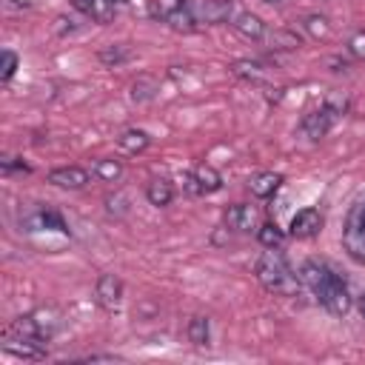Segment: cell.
Masks as SVG:
<instances>
[{
  "label": "cell",
  "mask_w": 365,
  "mask_h": 365,
  "mask_svg": "<svg viewBox=\"0 0 365 365\" xmlns=\"http://www.w3.org/2000/svg\"><path fill=\"white\" fill-rule=\"evenodd\" d=\"M194 177H197V182H200L202 194H214V191L222 188V174H220L214 165H208V163H200V165L194 168Z\"/></svg>",
  "instance_id": "44dd1931"
},
{
  "label": "cell",
  "mask_w": 365,
  "mask_h": 365,
  "mask_svg": "<svg viewBox=\"0 0 365 365\" xmlns=\"http://www.w3.org/2000/svg\"><path fill=\"white\" fill-rule=\"evenodd\" d=\"M231 74L245 80V83H254V86L265 83V66L257 63V60H234L231 63Z\"/></svg>",
  "instance_id": "2e32d148"
},
{
  "label": "cell",
  "mask_w": 365,
  "mask_h": 365,
  "mask_svg": "<svg viewBox=\"0 0 365 365\" xmlns=\"http://www.w3.org/2000/svg\"><path fill=\"white\" fill-rule=\"evenodd\" d=\"M80 29V23L74 20V17H66V14H60L57 20H54V31L60 34V37H66V34H74Z\"/></svg>",
  "instance_id": "1f68e13d"
},
{
  "label": "cell",
  "mask_w": 365,
  "mask_h": 365,
  "mask_svg": "<svg viewBox=\"0 0 365 365\" xmlns=\"http://www.w3.org/2000/svg\"><path fill=\"white\" fill-rule=\"evenodd\" d=\"M197 23H231L237 14L234 0H188Z\"/></svg>",
  "instance_id": "5b68a950"
},
{
  "label": "cell",
  "mask_w": 365,
  "mask_h": 365,
  "mask_svg": "<svg viewBox=\"0 0 365 365\" xmlns=\"http://www.w3.org/2000/svg\"><path fill=\"white\" fill-rule=\"evenodd\" d=\"M0 168H3V174H11V171H23V174H29V165H26V163H20L17 157H3Z\"/></svg>",
  "instance_id": "836d02e7"
},
{
  "label": "cell",
  "mask_w": 365,
  "mask_h": 365,
  "mask_svg": "<svg viewBox=\"0 0 365 365\" xmlns=\"http://www.w3.org/2000/svg\"><path fill=\"white\" fill-rule=\"evenodd\" d=\"M145 200L151 202V205H157V208H165L171 200H174V185L168 182V180H151L148 185H145Z\"/></svg>",
  "instance_id": "d6986e66"
},
{
  "label": "cell",
  "mask_w": 365,
  "mask_h": 365,
  "mask_svg": "<svg viewBox=\"0 0 365 365\" xmlns=\"http://www.w3.org/2000/svg\"><path fill=\"white\" fill-rule=\"evenodd\" d=\"M222 220L234 231H254L257 228V208L254 205H245V202H237V205H228L225 208Z\"/></svg>",
  "instance_id": "8fae6325"
},
{
  "label": "cell",
  "mask_w": 365,
  "mask_h": 365,
  "mask_svg": "<svg viewBox=\"0 0 365 365\" xmlns=\"http://www.w3.org/2000/svg\"><path fill=\"white\" fill-rule=\"evenodd\" d=\"M3 351L23 356V359H43L46 356V345L40 342H26V339H3Z\"/></svg>",
  "instance_id": "e0dca14e"
},
{
  "label": "cell",
  "mask_w": 365,
  "mask_h": 365,
  "mask_svg": "<svg viewBox=\"0 0 365 365\" xmlns=\"http://www.w3.org/2000/svg\"><path fill=\"white\" fill-rule=\"evenodd\" d=\"M279 182H282L279 174L262 171V174H257V177L248 180V191H251L254 197H259V200H268V197H274V191L279 188Z\"/></svg>",
  "instance_id": "9a60e30c"
},
{
  "label": "cell",
  "mask_w": 365,
  "mask_h": 365,
  "mask_svg": "<svg viewBox=\"0 0 365 365\" xmlns=\"http://www.w3.org/2000/svg\"><path fill=\"white\" fill-rule=\"evenodd\" d=\"M157 91H160V80L151 77V74H140V77L131 83L128 97H131V103H151V100L157 97Z\"/></svg>",
  "instance_id": "5bb4252c"
},
{
  "label": "cell",
  "mask_w": 365,
  "mask_h": 365,
  "mask_svg": "<svg viewBox=\"0 0 365 365\" xmlns=\"http://www.w3.org/2000/svg\"><path fill=\"white\" fill-rule=\"evenodd\" d=\"M20 225L26 228V231H60V234H68V225H66V220H63V214L60 211H54V208H34V211H29L26 217H20Z\"/></svg>",
  "instance_id": "8992f818"
},
{
  "label": "cell",
  "mask_w": 365,
  "mask_h": 365,
  "mask_svg": "<svg viewBox=\"0 0 365 365\" xmlns=\"http://www.w3.org/2000/svg\"><path fill=\"white\" fill-rule=\"evenodd\" d=\"M31 317H34L37 331H40V336H43L46 342H48V339L60 331V325H63V317H60L57 308H37V311H31Z\"/></svg>",
  "instance_id": "4fadbf2b"
},
{
  "label": "cell",
  "mask_w": 365,
  "mask_h": 365,
  "mask_svg": "<svg viewBox=\"0 0 365 365\" xmlns=\"http://www.w3.org/2000/svg\"><path fill=\"white\" fill-rule=\"evenodd\" d=\"M342 245L356 265H365V200L351 208L348 222L342 228Z\"/></svg>",
  "instance_id": "3957f363"
},
{
  "label": "cell",
  "mask_w": 365,
  "mask_h": 365,
  "mask_svg": "<svg viewBox=\"0 0 365 365\" xmlns=\"http://www.w3.org/2000/svg\"><path fill=\"white\" fill-rule=\"evenodd\" d=\"M106 211H108V217H114V220L125 217V214L131 211V200H128V194H125V191H114V194H108V197H106Z\"/></svg>",
  "instance_id": "4316f807"
},
{
  "label": "cell",
  "mask_w": 365,
  "mask_h": 365,
  "mask_svg": "<svg viewBox=\"0 0 365 365\" xmlns=\"http://www.w3.org/2000/svg\"><path fill=\"white\" fill-rule=\"evenodd\" d=\"M94 177L103 180V182H117L123 177V163L114 160V157H103L94 163Z\"/></svg>",
  "instance_id": "cb8c5ba5"
},
{
  "label": "cell",
  "mask_w": 365,
  "mask_h": 365,
  "mask_svg": "<svg viewBox=\"0 0 365 365\" xmlns=\"http://www.w3.org/2000/svg\"><path fill=\"white\" fill-rule=\"evenodd\" d=\"M262 3H268V6H282V3H288V0H262Z\"/></svg>",
  "instance_id": "74e56055"
},
{
  "label": "cell",
  "mask_w": 365,
  "mask_h": 365,
  "mask_svg": "<svg viewBox=\"0 0 365 365\" xmlns=\"http://www.w3.org/2000/svg\"><path fill=\"white\" fill-rule=\"evenodd\" d=\"M165 23H168L174 31H194V29H197V17H194V11H191L188 0H185L177 11H171V14L165 17Z\"/></svg>",
  "instance_id": "7402d4cb"
},
{
  "label": "cell",
  "mask_w": 365,
  "mask_h": 365,
  "mask_svg": "<svg viewBox=\"0 0 365 365\" xmlns=\"http://www.w3.org/2000/svg\"><path fill=\"white\" fill-rule=\"evenodd\" d=\"M148 143H151V137H148L143 128H125V131L117 137V145H120L123 151H128V154H140V151H145Z\"/></svg>",
  "instance_id": "ffe728a7"
},
{
  "label": "cell",
  "mask_w": 365,
  "mask_h": 365,
  "mask_svg": "<svg viewBox=\"0 0 365 365\" xmlns=\"http://www.w3.org/2000/svg\"><path fill=\"white\" fill-rule=\"evenodd\" d=\"M97 57H100V63H103V66H111V68H114V66L128 63L134 54H131V48H128L125 43H117V46H106V48H100V54H97Z\"/></svg>",
  "instance_id": "603a6c76"
},
{
  "label": "cell",
  "mask_w": 365,
  "mask_h": 365,
  "mask_svg": "<svg viewBox=\"0 0 365 365\" xmlns=\"http://www.w3.org/2000/svg\"><path fill=\"white\" fill-rule=\"evenodd\" d=\"M46 180H48L51 185H57V188H71V191H77V188H86V185H88V171L80 168V165H63V168L48 171Z\"/></svg>",
  "instance_id": "9c48e42d"
},
{
  "label": "cell",
  "mask_w": 365,
  "mask_h": 365,
  "mask_svg": "<svg viewBox=\"0 0 365 365\" xmlns=\"http://www.w3.org/2000/svg\"><path fill=\"white\" fill-rule=\"evenodd\" d=\"M356 308H359V314H362V319H365V294L356 297Z\"/></svg>",
  "instance_id": "d590c367"
},
{
  "label": "cell",
  "mask_w": 365,
  "mask_h": 365,
  "mask_svg": "<svg viewBox=\"0 0 365 365\" xmlns=\"http://www.w3.org/2000/svg\"><path fill=\"white\" fill-rule=\"evenodd\" d=\"M257 279L265 291L277 294V297H294L299 291V274H294L291 262L285 259V254L279 248H265L257 259Z\"/></svg>",
  "instance_id": "7a4b0ae2"
},
{
  "label": "cell",
  "mask_w": 365,
  "mask_h": 365,
  "mask_svg": "<svg viewBox=\"0 0 365 365\" xmlns=\"http://www.w3.org/2000/svg\"><path fill=\"white\" fill-rule=\"evenodd\" d=\"M94 297L106 311H117L123 302V279L117 274H100L94 285Z\"/></svg>",
  "instance_id": "52a82bcc"
},
{
  "label": "cell",
  "mask_w": 365,
  "mask_h": 365,
  "mask_svg": "<svg viewBox=\"0 0 365 365\" xmlns=\"http://www.w3.org/2000/svg\"><path fill=\"white\" fill-rule=\"evenodd\" d=\"M9 3H11V6H29L31 0H9Z\"/></svg>",
  "instance_id": "8d00e7d4"
},
{
  "label": "cell",
  "mask_w": 365,
  "mask_h": 365,
  "mask_svg": "<svg viewBox=\"0 0 365 365\" xmlns=\"http://www.w3.org/2000/svg\"><path fill=\"white\" fill-rule=\"evenodd\" d=\"M231 26H234V31L240 34V37H245V40H265V34H268V29H265V23L254 14V11H237L234 17H231Z\"/></svg>",
  "instance_id": "30bf717a"
},
{
  "label": "cell",
  "mask_w": 365,
  "mask_h": 365,
  "mask_svg": "<svg viewBox=\"0 0 365 365\" xmlns=\"http://www.w3.org/2000/svg\"><path fill=\"white\" fill-rule=\"evenodd\" d=\"M339 120H342V114H339L334 106H328V103L322 100L317 108H311V111L299 120V131H302L308 140H314V143H317V140H322V137H325V134H328Z\"/></svg>",
  "instance_id": "277c9868"
},
{
  "label": "cell",
  "mask_w": 365,
  "mask_h": 365,
  "mask_svg": "<svg viewBox=\"0 0 365 365\" xmlns=\"http://www.w3.org/2000/svg\"><path fill=\"white\" fill-rule=\"evenodd\" d=\"M257 240H259L262 248H282V242H285V231H282L277 222H265V225L257 228Z\"/></svg>",
  "instance_id": "484cf974"
},
{
  "label": "cell",
  "mask_w": 365,
  "mask_h": 365,
  "mask_svg": "<svg viewBox=\"0 0 365 365\" xmlns=\"http://www.w3.org/2000/svg\"><path fill=\"white\" fill-rule=\"evenodd\" d=\"M348 51L356 57V60H365V31H354L348 37Z\"/></svg>",
  "instance_id": "4dcf8cb0"
},
{
  "label": "cell",
  "mask_w": 365,
  "mask_h": 365,
  "mask_svg": "<svg viewBox=\"0 0 365 365\" xmlns=\"http://www.w3.org/2000/svg\"><path fill=\"white\" fill-rule=\"evenodd\" d=\"M299 282L319 299V305L334 314V317H345L354 305V297L345 285V279L325 262L319 259H305L299 268Z\"/></svg>",
  "instance_id": "6da1fadb"
},
{
  "label": "cell",
  "mask_w": 365,
  "mask_h": 365,
  "mask_svg": "<svg viewBox=\"0 0 365 365\" xmlns=\"http://www.w3.org/2000/svg\"><path fill=\"white\" fill-rule=\"evenodd\" d=\"M182 3H185V0H151V14L165 20V17H168L171 11H177Z\"/></svg>",
  "instance_id": "f546056e"
},
{
  "label": "cell",
  "mask_w": 365,
  "mask_h": 365,
  "mask_svg": "<svg viewBox=\"0 0 365 365\" xmlns=\"http://www.w3.org/2000/svg\"><path fill=\"white\" fill-rule=\"evenodd\" d=\"M302 26H305V31H308L314 40H328V37H331V23H328L322 14H308V17L302 20Z\"/></svg>",
  "instance_id": "83f0119b"
},
{
  "label": "cell",
  "mask_w": 365,
  "mask_h": 365,
  "mask_svg": "<svg viewBox=\"0 0 365 365\" xmlns=\"http://www.w3.org/2000/svg\"><path fill=\"white\" fill-rule=\"evenodd\" d=\"M322 228V214L317 208H299L294 217H291V225H288V234L294 240H308V237H317Z\"/></svg>",
  "instance_id": "ba28073f"
},
{
  "label": "cell",
  "mask_w": 365,
  "mask_h": 365,
  "mask_svg": "<svg viewBox=\"0 0 365 365\" xmlns=\"http://www.w3.org/2000/svg\"><path fill=\"white\" fill-rule=\"evenodd\" d=\"M208 339H211V325H208V319L205 317H191L188 319V342L191 345H197V348H202V345H208Z\"/></svg>",
  "instance_id": "d4e9b609"
},
{
  "label": "cell",
  "mask_w": 365,
  "mask_h": 365,
  "mask_svg": "<svg viewBox=\"0 0 365 365\" xmlns=\"http://www.w3.org/2000/svg\"><path fill=\"white\" fill-rule=\"evenodd\" d=\"M71 6L80 14H86L91 23L106 26L114 20V0H71Z\"/></svg>",
  "instance_id": "7c38bea8"
},
{
  "label": "cell",
  "mask_w": 365,
  "mask_h": 365,
  "mask_svg": "<svg viewBox=\"0 0 365 365\" xmlns=\"http://www.w3.org/2000/svg\"><path fill=\"white\" fill-rule=\"evenodd\" d=\"M180 182H182L185 194H191V197H202V188H200V182H197L194 171H185V174H180Z\"/></svg>",
  "instance_id": "d6a6232c"
},
{
  "label": "cell",
  "mask_w": 365,
  "mask_h": 365,
  "mask_svg": "<svg viewBox=\"0 0 365 365\" xmlns=\"http://www.w3.org/2000/svg\"><path fill=\"white\" fill-rule=\"evenodd\" d=\"M86 362H120V356H114V354H91V356H86Z\"/></svg>",
  "instance_id": "e575fe53"
},
{
  "label": "cell",
  "mask_w": 365,
  "mask_h": 365,
  "mask_svg": "<svg viewBox=\"0 0 365 365\" xmlns=\"http://www.w3.org/2000/svg\"><path fill=\"white\" fill-rule=\"evenodd\" d=\"M265 37H268L274 51H297V48H302V37L297 31H291V29H274Z\"/></svg>",
  "instance_id": "ac0fdd59"
},
{
  "label": "cell",
  "mask_w": 365,
  "mask_h": 365,
  "mask_svg": "<svg viewBox=\"0 0 365 365\" xmlns=\"http://www.w3.org/2000/svg\"><path fill=\"white\" fill-rule=\"evenodd\" d=\"M17 63H20V60H17V54H14L11 48H3V51H0V80H3V83H9V80L14 77Z\"/></svg>",
  "instance_id": "f1b7e54d"
},
{
  "label": "cell",
  "mask_w": 365,
  "mask_h": 365,
  "mask_svg": "<svg viewBox=\"0 0 365 365\" xmlns=\"http://www.w3.org/2000/svg\"><path fill=\"white\" fill-rule=\"evenodd\" d=\"M114 3H125V0H114Z\"/></svg>",
  "instance_id": "f35d334b"
}]
</instances>
